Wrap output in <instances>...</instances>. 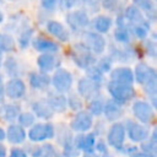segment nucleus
<instances>
[{
    "label": "nucleus",
    "instance_id": "nucleus-1",
    "mask_svg": "<svg viewBox=\"0 0 157 157\" xmlns=\"http://www.w3.org/2000/svg\"><path fill=\"white\" fill-rule=\"evenodd\" d=\"M105 88L110 98L121 105L129 104L137 96V92L134 85H129V83H121V82H115V81L109 80L105 83Z\"/></svg>",
    "mask_w": 157,
    "mask_h": 157
},
{
    "label": "nucleus",
    "instance_id": "nucleus-2",
    "mask_svg": "<svg viewBox=\"0 0 157 157\" xmlns=\"http://www.w3.org/2000/svg\"><path fill=\"white\" fill-rule=\"evenodd\" d=\"M131 112L134 119L151 126L156 120L155 107L146 99H134L131 104Z\"/></svg>",
    "mask_w": 157,
    "mask_h": 157
},
{
    "label": "nucleus",
    "instance_id": "nucleus-3",
    "mask_svg": "<svg viewBox=\"0 0 157 157\" xmlns=\"http://www.w3.org/2000/svg\"><path fill=\"white\" fill-rule=\"evenodd\" d=\"M54 135H55V126L49 120L34 123L32 126L28 128L27 131V139L34 144L52 140L54 139Z\"/></svg>",
    "mask_w": 157,
    "mask_h": 157
},
{
    "label": "nucleus",
    "instance_id": "nucleus-4",
    "mask_svg": "<svg viewBox=\"0 0 157 157\" xmlns=\"http://www.w3.org/2000/svg\"><path fill=\"white\" fill-rule=\"evenodd\" d=\"M70 58L74 61V64L82 70H86L88 66L93 65L97 60L96 55L83 43H76L71 47Z\"/></svg>",
    "mask_w": 157,
    "mask_h": 157
},
{
    "label": "nucleus",
    "instance_id": "nucleus-5",
    "mask_svg": "<svg viewBox=\"0 0 157 157\" xmlns=\"http://www.w3.org/2000/svg\"><path fill=\"white\" fill-rule=\"evenodd\" d=\"M125 126V132L126 137L132 142V144H140L144 140H146L151 132V129L148 125H145L135 119L126 118L124 121Z\"/></svg>",
    "mask_w": 157,
    "mask_h": 157
},
{
    "label": "nucleus",
    "instance_id": "nucleus-6",
    "mask_svg": "<svg viewBox=\"0 0 157 157\" xmlns=\"http://www.w3.org/2000/svg\"><path fill=\"white\" fill-rule=\"evenodd\" d=\"M74 83V77L72 74L64 69V67H56L53 72V75L50 76V86H53V88L56 92L60 93H67L69 91H71Z\"/></svg>",
    "mask_w": 157,
    "mask_h": 157
},
{
    "label": "nucleus",
    "instance_id": "nucleus-7",
    "mask_svg": "<svg viewBox=\"0 0 157 157\" xmlns=\"http://www.w3.org/2000/svg\"><path fill=\"white\" fill-rule=\"evenodd\" d=\"M126 140V132L125 126L121 120L112 123V125L105 131V141L109 147L114 148L115 151H119L121 146L125 144Z\"/></svg>",
    "mask_w": 157,
    "mask_h": 157
},
{
    "label": "nucleus",
    "instance_id": "nucleus-8",
    "mask_svg": "<svg viewBox=\"0 0 157 157\" xmlns=\"http://www.w3.org/2000/svg\"><path fill=\"white\" fill-rule=\"evenodd\" d=\"M94 123V117L87 110V109H81L78 112H75L72 115L69 128L76 134V132H86L92 130V125Z\"/></svg>",
    "mask_w": 157,
    "mask_h": 157
},
{
    "label": "nucleus",
    "instance_id": "nucleus-9",
    "mask_svg": "<svg viewBox=\"0 0 157 157\" xmlns=\"http://www.w3.org/2000/svg\"><path fill=\"white\" fill-rule=\"evenodd\" d=\"M4 91H5L6 98H9L11 101H18L25 97V94L27 92V86L20 76L10 77L4 83Z\"/></svg>",
    "mask_w": 157,
    "mask_h": 157
},
{
    "label": "nucleus",
    "instance_id": "nucleus-10",
    "mask_svg": "<svg viewBox=\"0 0 157 157\" xmlns=\"http://www.w3.org/2000/svg\"><path fill=\"white\" fill-rule=\"evenodd\" d=\"M76 88H77L76 92L81 96V98L83 101H88V99H91L94 96H97V94L101 93L102 85L98 83V82H96V81H93L88 76H83V77H81L77 81Z\"/></svg>",
    "mask_w": 157,
    "mask_h": 157
},
{
    "label": "nucleus",
    "instance_id": "nucleus-11",
    "mask_svg": "<svg viewBox=\"0 0 157 157\" xmlns=\"http://www.w3.org/2000/svg\"><path fill=\"white\" fill-rule=\"evenodd\" d=\"M83 39V44L94 54V55H99L104 52L107 42L104 39V37L102 34H99L98 32H85L82 36Z\"/></svg>",
    "mask_w": 157,
    "mask_h": 157
},
{
    "label": "nucleus",
    "instance_id": "nucleus-12",
    "mask_svg": "<svg viewBox=\"0 0 157 157\" xmlns=\"http://www.w3.org/2000/svg\"><path fill=\"white\" fill-rule=\"evenodd\" d=\"M124 114H125L124 105L117 103L112 98H105L103 113H102V115H104L105 121H109V123L118 121L124 117Z\"/></svg>",
    "mask_w": 157,
    "mask_h": 157
},
{
    "label": "nucleus",
    "instance_id": "nucleus-13",
    "mask_svg": "<svg viewBox=\"0 0 157 157\" xmlns=\"http://www.w3.org/2000/svg\"><path fill=\"white\" fill-rule=\"evenodd\" d=\"M132 72H134V82H136L140 86H142L147 81L157 77L156 70L152 66H150L147 63H144V61L137 63L135 65V69L132 70Z\"/></svg>",
    "mask_w": 157,
    "mask_h": 157
},
{
    "label": "nucleus",
    "instance_id": "nucleus-14",
    "mask_svg": "<svg viewBox=\"0 0 157 157\" xmlns=\"http://www.w3.org/2000/svg\"><path fill=\"white\" fill-rule=\"evenodd\" d=\"M96 140H97V136L94 135V132L92 130L86 131V132H76L72 139L75 146L81 151V153L94 151Z\"/></svg>",
    "mask_w": 157,
    "mask_h": 157
},
{
    "label": "nucleus",
    "instance_id": "nucleus-15",
    "mask_svg": "<svg viewBox=\"0 0 157 157\" xmlns=\"http://www.w3.org/2000/svg\"><path fill=\"white\" fill-rule=\"evenodd\" d=\"M60 58L56 55V53H42L38 58H37V66L39 69V71L43 72H52L54 71L56 67L60 66Z\"/></svg>",
    "mask_w": 157,
    "mask_h": 157
},
{
    "label": "nucleus",
    "instance_id": "nucleus-16",
    "mask_svg": "<svg viewBox=\"0 0 157 157\" xmlns=\"http://www.w3.org/2000/svg\"><path fill=\"white\" fill-rule=\"evenodd\" d=\"M31 109H32V113L36 115V118H39L43 120H50L55 115V112L53 110V108L50 107L45 97L33 101L31 103Z\"/></svg>",
    "mask_w": 157,
    "mask_h": 157
},
{
    "label": "nucleus",
    "instance_id": "nucleus-17",
    "mask_svg": "<svg viewBox=\"0 0 157 157\" xmlns=\"http://www.w3.org/2000/svg\"><path fill=\"white\" fill-rule=\"evenodd\" d=\"M27 139V131L25 128H22L20 124L10 123L7 129L5 130V140L12 145H21Z\"/></svg>",
    "mask_w": 157,
    "mask_h": 157
},
{
    "label": "nucleus",
    "instance_id": "nucleus-18",
    "mask_svg": "<svg viewBox=\"0 0 157 157\" xmlns=\"http://www.w3.org/2000/svg\"><path fill=\"white\" fill-rule=\"evenodd\" d=\"M28 83L34 91H47L50 87V76L43 71H31L28 74Z\"/></svg>",
    "mask_w": 157,
    "mask_h": 157
},
{
    "label": "nucleus",
    "instance_id": "nucleus-19",
    "mask_svg": "<svg viewBox=\"0 0 157 157\" xmlns=\"http://www.w3.org/2000/svg\"><path fill=\"white\" fill-rule=\"evenodd\" d=\"M45 99L53 108V110L56 113H65L67 109L66 105V94L56 92L55 90H47Z\"/></svg>",
    "mask_w": 157,
    "mask_h": 157
},
{
    "label": "nucleus",
    "instance_id": "nucleus-20",
    "mask_svg": "<svg viewBox=\"0 0 157 157\" xmlns=\"http://www.w3.org/2000/svg\"><path fill=\"white\" fill-rule=\"evenodd\" d=\"M109 80L115 81V82H121V83H129L134 85V72L132 69L129 66H117L112 67L109 71Z\"/></svg>",
    "mask_w": 157,
    "mask_h": 157
},
{
    "label": "nucleus",
    "instance_id": "nucleus-21",
    "mask_svg": "<svg viewBox=\"0 0 157 157\" xmlns=\"http://www.w3.org/2000/svg\"><path fill=\"white\" fill-rule=\"evenodd\" d=\"M66 22L72 31H82L90 23L88 16L83 11H74L66 16Z\"/></svg>",
    "mask_w": 157,
    "mask_h": 157
},
{
    "label": "nucleus",
    "instance_id": "nucleus-22",
    "mask_svg": "<svg viewBox=\"0 0 157 157\" xmlns=\"http://www.w3.org/2000/svg\"><path fill=\"white\" fill-rule=\"evenodd\" d=\"M21 112V105L13 102L1 103L0 104V119L6 123H15Z\"/></svg>",
    "mask_w": 157,
    "mask_h": 157
},
{
    "label": "nucleus",
    "instance_id": "nucleus-23",
    "mask_svg": "<svg viewBox=\"0 0 157 157\" xmlns=\"http://www.w3.org/2000/svg\"><path fill=\"white\" fill-rule=\"evenodd\" d=\"M32 45L39 53H58L59 52V44L44 37H37L36 39H33Z\"/></svg>",
    "mask_w": 157,
    "mask_h": 157
},
{
    "label": "nucleus",
    "instance_id": "nucleus-24",
    "mask_svg": "<svg viewBox=\"0 0 157 157\" xmlns=\"http://www.w3.org/2000/svg\"><path fill=\"white\" fill-rule=\"evenodd\" d=\"M47 31L54 36L56 39H59L60 42H67L70 39V33L69 31L60 23L56 21H49L47 23Z\"/></svg>",
    "mask_w": 157,
    "mask_h": 157
},
{
    "label": "nucleus",
    "instance_id": "nucleus-25",
    "mask_svg": "<svg viewBox=\"0 0 157 157\" xmlns=\"http://www.w3.org/2000/svg\"><path fill=\"white\" fill-rule=\"evenodd\" d=\"M104 96L102 93L94 96L93 98L88 99L87 101V104H86V109L93 115V117H101L102 113H103V107H104Z\"/></svg>",
    "mask_w": 157,
    "mask_h": 157
},
{
    "label": "nucleus",
    "instance_id": "nucleus-26",
    "mask_svg": "<svg viewBox=\"0 0 157 157\" xmlns=\"http://www.w3.org/2000/svg\"><path fill=\"white\" fill-rule=\"evenodd\" d=\"M54 139H56L58 144L60 146H63L66 142L72 141V139H74V131L69 128V125H66V124H59L58 125V129L55 128Z\"/></svg>",
    "mask_w": 157,
    "mask_h": 157
},
{
    "label": "nucleus",
    "instance_id": "nucleus-27",
    "mask_svg": "<svg viewBox=\"0 0 157 157\" xmlns=\"http://www.w3.org/2000/svg\"><path fill=\"white\" fill-rule=\"evenodd\" d=\"M139 150L151 153V155H157V131H156V129H152L148 137L146 140H144L142 142H140Z\"/></svg>",
    "mask_w": 157,
    "mask_h": 157
},
{
    "label": "nucleus",
    "instance_id": "nucleus-28",
    "mask_svg": "<svg viewBox=\"0 0 157 157\" xmlns=\"http://www.w3.org/2000/svg\"><path fill=\"white\" fill-rule=\"evenodd\" d=\"M66 105L67 109L72 112H78L85 108V103L81 96L77 92H72V91H69L66 93Z\"/></svg>",
    "mask_w": 157,
    "mask_h": 157
},
{
    "label": "nucleus",
    "instance_id": "nucleus-29",
    "mask_svg": "<svg viewBox=\"0 0 157 157\" xmlns=\"http://www.w3.org/2000/svg\"><path fill=\"white\" fill-rule=\"evenodd\" d=\"M5 72L9 77H18L21 75V65L13 56H7L2 63Z\"/></svg>",
    "mask_w": 157,
    "mask_h": 157
},
{
    "label": "nucleus",
    "instance_id": "nucleus-30",
    "mask_svg": "<svg viewBox=\"0 0 157 157\" xmlns=\"http://www.w3.org/2000/svg\"><path fill=\"white\" fill-rule=\"evenodd\" d=\"M125 18L129 20L131 25H148L142 16V13L139 11L136 6H129L125 10Z\"/></svg>",
    "mask_w": 157,
    "mask_h": 157
},
{
    "label": "nucleus",
    "instance_id": "nucleus-31",
    "mask_svg": "<svg viewBox=\"0 0 157 157\" xmlns=\"http://www.w3.org/2000/svg\"><path fill=\"white\" fill-rule=\"evenodd\" d=\"M92 25H93V28L96 29V32L105 33V32L109 31V28L112 26V20L109 17H107V16H97L93 20Z\"/></svg>",
    "mask_w": 157,
    "mask_h": 157
},
{
    "label": "nucleus",
    "instance_id": "nucleus-32",
    "mask_svg": "<svg viewBox=\"0 0 157 157\" xmlns=\"http://www.w3.org/2000/svg\"><path fill=\"white\" fill-rule=\"evenodd\" d=\"M36 115L32 113V112H20V114H18V117H17V119H16V123L17 124H20L22 128H29V126H32L34 123H36Z\"/></svg>",
    "mask_w": 157,
    "mask_h": 157
},
{
    "label": "nucleus",
    "instance_id": "nucleus-33",
    "mask_svg": "<svg viewBox=\"0 0 157 157\" xmlns=\"http://www.w3.org/2000/svg\"><path fill=\"white\" fill-rule=\"evenodd\" d=\"M85 71H86V76H88L90 78H92L93 81H96V82H98V83H101L103 86V83L105 81V74H103L94 64L88 66Z\"/></svg>",
    "mask_w": 157,
    "mask_h": 157
},
{
    "label": "nucleus",
    "instance_id": "nucleus-34",
    "mask_svg": "<svg viewBox=\"0 0 157 157\" xmlns=\"http://www.w3.org/2000/svg\"><path fill=\"white\" fill-rule=\"evenodd\" d=\"M15 50V40L11 36L0 33V53H10Z\"/></svg>",
    "mask_w": 157,
    "mask_h": 157
},
{
    "label": "nucleus",
    "instance_id": "nucleus-35",
    "mask_svg": "<svg viewBox=\"0 0 157 157\" xmlns=\"http://www.w3.org/2000/svg\"><path fill=\"white\" fill-rule=\"evenodd\" d=\"M63 157H80L81 156V151L75 146L74 141L66 142L65 145L61 146V153Z\"/></svg>",
    "mask_w": 157,
    "mask_h": 157
},
{
    "label": "nucleus",
    "instance_id": "nucleus-36",
    "mask_svg": "<svg viewBox=\"0 0 157 157\" xmlns=\"http://www.w3.org/2000/svg\"><path fill=\"white\" fill-rule=\"evenodd\" d=\"M94 65L103 72V74H108L110 70H112V66H113V59L110 58V55H105V56H102L99 59L96 60Z\"/></svg>",
    "mask_w": 157,
    "mask_h": 157
},
{
    "label": "nucleus",
    "instance_id": "nucleus-37",
    "mask_svg": "<svg viewBox=\"0 0 157 157\" xmlns=\"http://www.w3.org/2000/svg\"><path fill=\"white\" fill-rule=\"evenodd\" d=\"M128 29L136 38L145 39L147 37V33H148V25H131Z\"/></svg>",
    "mask_w": 157,
    "mask_h": 157
},
{
    "label": "nucleus",
    "instance_id": "nucleus-38",
    "mask_svg": "<svg viewBox=\"0 0 157 157\" xmlns=\"http://www.w3.org/2000/svg\"><path fill=\"white\" fill-rule=\"evenodd\" d=\"M114 38L118 43L128 44L130 42V32L128 27H118L117 31L114 32Z\"/></svg>",
    "mask_w": 157,
    "mask_h": 157
},
{
    "label": "nucleus",
    "instance_id": "nucleus-39",
    "mask_svg": "<svg viewBox=\"0 0 157 157\" xmlns=\"http://www.w3.org/2000/svg\"><path fill=\"white\" fill-rule=\"evenodd\" d=\"M32 33H33V29H32V28H27L26 31H23V32L20 34V37H18V44H20L21 48H26V47L29 44Z\"/></svg>",
    "mask_w": 157,
    "mask_h": 157
},
{
    "label": "nucleus",
    "instance_id": "nucleus-40",
    "mask_svg": "<svg viewBox=\"0 0 157 157\" xmlns=\"http://www.w3.org/2000/svg\"><path fill=\"white\" fill-rule=\"evenodd\" d=\"M94 151H96L97 153H99V155H103V153L109 152V150H108V144H107L105 139H103V137H101V136L97 137L96 145H94Z\"/></svg>",
    "mask_w": 157,
    "mask_h": 157
},
{
    "label": "nucleus",
    "instance_id": "nucleus-41",
    "mask_svg": "<svg viewBox=\"0 0 157 157\" xmlns=\"http://www.w3.org/2000/svg\"><path fill=\"white\" fill-rule=\"evenodd\" d=\"M44 146H45V152H44L43 155H40L39 157H59V156H60V153H59L58 150L54 147V145L45 142Z\"/></svg>",
    "mask_w": 157,
    "mask_h": 157
},
{
    "label": "nucleus",
    "instance_id": "nucleus-42",
    "mask_svg": "<svg viewBox=\"0 0 157 157\" xmlns=\"http://www.w3.org/2000/svg\"><path fill=\"white\" fill-rule=\"evenodd\" d=\"M6 157H29L28 152L22 147H12Z\"/></svg>",
    "mask_w": 157,
    "mask_h": 157
},
{
    "label": "nucleus",
    "instance_id": "nucleus-43",
    "mask_svg": "<svg viewBox=\"0 0 157 157\" xmlns=\"http://www.w3.org/2000/svg\"><path fill=\"white\" fill-rule=\"evenodd\" d=\"M132 1H134L135 5H137L139 7L144 9L147 12L152 11V9H153V2L151 0H132Z\"/></svg>",
    "mask_w": 157,
    "mask_h": 157
},
{
    "label": "nucleus",
    "instance_id": "nucleus-44",
    "mask_svg": "<svg viewBox=\"0 0 157 157\" xmlns=\"http://www.w3.org/2000/svg\"><path fill=\"white\" fill-rule=\"evenodd\" d=\"M139 150V147L136 146V145H126V144H124L123 146H121V148L118 151V152H120V153H123V155H126V156H130V155H132L134 152H136Z\"/></svg>",
    "mask_w": 157,
    "mask_h": 157
},
{
    "label": "nucleus",
    "instance_id": "nucleus-45",
    "mask_svg": "<svg viewBox=\"0 0 157 157\" xmlns=\"http://www.w3.org/2000/svg\"><path fill=\"white\" fill-rule=\"evenodd\" d=\"M145 53L151 58L156 56V44L152 40H147L145 43Z\"/></svg>",
    "mask_w": 157,
    "mask_h": 157
},
{
    "label": "nucleus",
    "instance_id": "nucleus-46",
    "mask_svg": "<svg viewBox=\"0 0 157 157\" xmlns=\"http://www.w3.org/2000/svg\"><path fill=\"white\" fill-rule=\"evenodd\" d=\"M40 2H42V6L47 10H53L58 5V0H40Z\"/></svg>",
    "mask_w": 157,
    "mask_h": 157
},
{
    "label": "nucleus",
    "instance_id": "nucleus-47",
    "mask_svg": "<svg viewBox=\"0 0 157 157\" xmlns=\"http://www.w3.org/2000/svg\"><path fill=\"white\" fill-rule=\"evenodd\" d=\"M119 0H103V6L104 9H108V10H113L117 4H118Z\"/></svg>",
    "mask_w": 157,
    "mask_h": 157
},
{
    "label": "nucleus",
    "instance_id": "nucleus-48",
    "mask_svg": "<svg viewBox=\"0 0 157 157\" xmlns=\"http://www.w3.org/2000/svg\"><path fill=\"white\" fill-rule=\"evenodd\" d=\"M129 157H156V155H151V153L144 152V151H141V150H137L136 152H134V153L130 155Z\"/></svg>",
    "mask_w": 157,
    "mask_h": 157
},
{
    "label": "nucleus",
    "instance_id": "nucleus-49",
    "mask_svg": "<svg viewBox=\"0 0 157 157\" xmlns=\"http://www.w3.org/2000/svg\"><path fill=\"white\" fill-rule=\"evenodd\" d=\"M4 80H2V76L0 74V104L5 101V91H4Z\"/></svg>",
    "mask_w": 157,
    "mask_h": 157
},
{
    "label": "nucleus",
    "instance_id": "nucleus-50",
    "mask_svg": "<svg viewBox=\"0 0 157 157\" xmlns=\"http://www.w3.org/2000/svg\"><path fill=\"white\" fill-rule=\"evenodd\" d=\"M83 0H65V6L66 7H74L78 4H81Z\"/></svg>",
    "mask_w": 157,
    "mask_h": 157
},
{
    "label": "nucleus",
    "instance_id": "nucleus-51",
    "mask_svg": "<svg viewBox=\"0 0 157 157\" xmlns=\"http://www.w3.org/2000/svg\"><path fill=\"white\" fill-rule=\"evenodd\" d=\"M82 157H101L99 153H97L96 151H90V152H82L81 153Z\"/></svg>",
    "mask_w": 157,
    "mask_h": 157
},
{
    "label": "nucleus",
    "instance_id": "nucleus-52",
    "mask_svg": "<svg viewBox=\"0 0 157 157\" xmlns=\"http://www.w3.org/2000/svg\"><path fill=\"white\" fill-rule=\"evenodd\" d=\"M7 156V150H6V146L4 144L0 142V157H6Z\"/></svg>",
    "mask_w": 157,
    "mask_h": 157
},
{
    "label": "nucleus",
    "instance_id": "nucleus-53",
    "mask_svg": "<svg viewBox=\"0 0 157 157\" xmlns=\"http://www.w3.org/2000/svg\"><path fill=\"white\" fill-rule=\"evenodd\" d=\"M5 140V130L0 126V142H2Z\"/></svg>",
    "mask_w": 157,
    "mask_h": 157
},
{
    "label": "nucleus",
    "instance_id": "nucleus-54",
    "mask_svg": "<svg viewBox=\"0 0 157 157\" xmlns=\"http://www.w3.org/2000/svg\"><path fill=\"white\" fill-rule=\"evenodd\" d=\"M101 157H114L113 155H110L109 152H107V153H103V155H101Z\"/></svg>",
    "mask_w": 157,
    "mask_h": 157
},
{
    "label": "nucleus",
    "instance_id": "nucleus-55",
    "mask_svg": "<svg viewBox=\"0 0 157 157\" xmlns=\"http://www.w3.org/2000/svg\"><path fill=\"white\" fill-rule=\"evenodd\" d=\"M2 65V53H0V67Z\"/></svg>",
    "mask_w": 157,
    "mask_h": 157
},
{
    "label": "nucleus",
    "instance_id": "nucleus-56",
    "mask_svg": "<svg viewBox=\"0 0 157 157\" xmlns=\"http://www.w3.org/2000/svg\"><path fill=\"white\" fill-rule=\"evenodd\" d=\"M2 20H4V16H2V12L0 11V22H2Z\"/></svg>",
    "mask_w": 157,
    "mask_h": 157
},
{
    "label": "nucleus",
    "instance_id": "nucleus-57",
    "mask_svg": "<svg viewBox=\"0 0 157 157\" xmlns=\"http://www.w3.org/2000/svg\"><path fill=\"white\" fill-rule=\"evenodd\" d=\"M59 157H63V156H61V155H60V156H59Z\"/></svg>",
    "mask_w": 157,
    "mask_h": 157
}]
</instances>
